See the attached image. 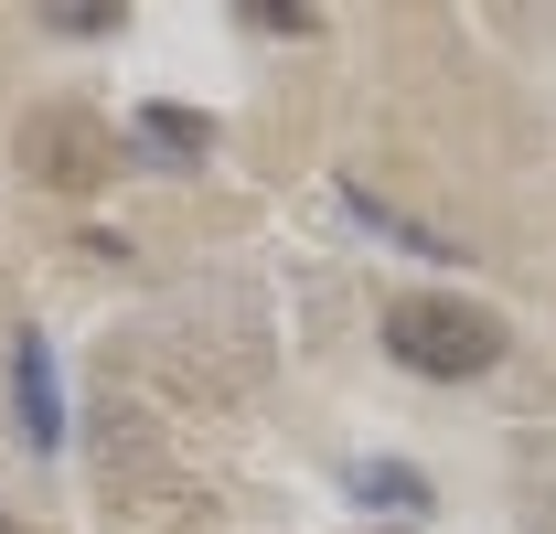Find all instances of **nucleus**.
Listing matches in <instances>:
<instances>
[{
	"instance_id": "1",
	"label": "nucleus",
	"mask_w": 556,
	"mask_h": 534,
	"mask_svg": "<svg viewBox=\"0 0 556 534\" xmlns=\"http://www.w3.org/2000/svg\"><path fill=\"white\" fill-rule=\"evenodd\" d=\"M386 353L428 374V385H460V374H492L503 364V321L482 300H396L386 310Z\"/></svg>"
},
{
	"instance_id": "4",
	"label": "nucleus",
	"mask_w": 556,
	"mask_h": 534,
	"mask_svg": "<svg viewBox=\"0 0 556 534\" xmlns=\"http://www.w3.org/2000/svg\"><path fill=\"white\" fill-rule=\"evenodd\" d=\"M343 203H353V225H375V236H386V246H407V257H460V246H450L439 225H417V214H396V203H375L364 182H353Z\"/></svg>"
},
{
	"instance_id": "7",
	"label": "nucleus",
	"mask_w": 556,
	"mask_h": 534,
	"mask_svg": "<svg viewBox=\"0 0 556 534\" xmlns=\"http://www.w3.org/2000/svg\"><path fill=\"white\" fill-rule=\"evenodd\" d=\"M0 534H33V524H0Z\"/></svg>"
},
{
	"instance_id": "6",
	"label": "nucleus",
	"mask_w": 556,
	"mask_h": 534,
	"mask_svg": "<svg viewBox=\"0 0 556 534\" xmlns=\"http://www.w3.org/2000/svg\"><path fill=\"white\" fill-rule=\"evenodd\" d=\"M364 503H386V513H428V481L396 470V460H375V470H364Z\"/></svg>"
},
{
	"instance_id": "3",
	"label": "nucleus",
	"mask_w": 556,
	"mask_h": 534,
	"mask_svg": "<svg viewBox=\"0 0 556 534\" xmlns=\"http://www.w3.org/2000/svg\"><path fill=\"white\" fill-rule=\"evenodd\" d=\"M11 396H22V438H33V449H54V438H65V406H54V353H43V332H22V353H11Z\"/></svg>"
},
{
	"instance_id": "5",
	"label": "nucleus",
	"mask_w": 556,
	"mask_h": 534,
	"mask_svg": "<svg viewBox=\"0 0 556 534\" xmlns=\"http://www.w3.org/2000/svg\"><path fill=\"white\" fill-rule=\"evenodd\" d=\"M139 139L172 150V161H204V150H214V129L193 118V107H139Z\"/></svg>"
},
{
	"instance_id": "2",
	"label": "nucleus",
	"mask_w": 556,
	"mask_h": 534,
	"mask_svg": "<svg viewBox=\"0 0 556 534\" xmlns=\"http://www.w3.org/2000/svg\"><path fill=\"white\" fill-rule=\"evenodd\" d=\"M22 171H33L43 193H97V182L118 171V129H108L97 107H33V118H22Z\"/></svg>"
}]
</instances>
